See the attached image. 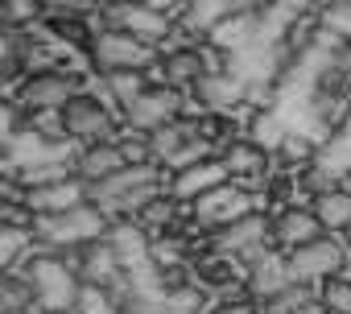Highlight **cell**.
<instances>
[{"mask_svg": "<svg viewBox=\"0 0 351 314\" xmlns=\"http://www.w3.org/2000/svg\"><path fill=\"white\" fill-rule=\"evenodd\" d=\"M34 236L42 240V248H79V244H91L95 236H108V219L95 203H83L62 215H38Z\"/></svg>", "mask_w": 351, "mask_h": 314, "instance_id": "1", "label": "cell"}, {"mask_svg": "<svg viewBox=\"0 0 351 314\" xmlns=\"http://www.w3.org/2000/svg\"><path fill=\"white\" fill-rule=\"evenodd\" d=\"M29 281L38 289V302L50 310V314H62V310H75L79 306V293H83V277L79 269H71L62 256L54 252H38L29 261Z\"/></svg>", "mask_w": 351, "mask_h": 314, "instance_id": "2", "label": "cell"}, {"mask_svg": "<svg viewBox=\"0 0 351 314\" xmlns=\"http://www.w3.org/2000/svg\"><path fill=\"white\" fill-rule=\"evenodd\" d=\"M149 199H157V170L153 166H128L112 174L108 182L91 186V203L99 211H141Z\"/></svg>", "mask_w": 351, "mask_h": 314, "instance_id": "3", "label": "cell"}, {"mask_svg": "<svg viewBox=\"0 0 351 314\" xmlns=\"http://www.w3.org/2000/svg\"><path fill=\"white\" fill-rule=\"evenodd\" d=\"M91 62H95V71H104V75L145 71V67L153 62V50H149L141 38L124 34V29H108V34H99V38L91 42Z\"/></svg>", "mask_w": 351, "mask_h": 314, "instance_id": "4", "label": "cell"}, {"mask_svg": "<svg viewBox=\"0 0 351 314\" xmlns=\"http://www.w3.org/2000/svg\"><path fill=\"white\" fill-rule=\"evenodd\" d=\"M343 269V252L339 244H330L326 236L314 240V244H302L285 256V277L289 281H326Z\"/></svg>", "mask_w": 351, "mask_h": 314, "instance_id": "5", "label": "cell"}, {"mask_svg": "<svg viewBox=\"0 0 351 314\" xmlns=\"http://www.w3.org/2000/svg\"><path fill=\"white\" fill-rule=\"evenodd\" d=\"M21 199L29 203L34 215H62V211H75V207L91 203V186L79 174H71L62 182H50V186H29Z\"/></svg>", "mask_w": 351, "mask_h": 314, "instance_id": "6", "label": "cell"}, {"mask_svg": "<svg viewBox=\"0 0 351 314\" xmlns=\"http://www.w3.org/2000/svg\"><path fill=\"white\" fill-rule=\"evenodd\" d=\"M178 108H182V95H178V87H149L124 116H128V124L136 128V132H157L161 124H173V116H178Z\"/></svg>", "mask_w": 351, "mask_h": 314, "instance_id": "7", "label": "cell"}, {"mask_svg": "<svg viewBox=\"0 0 351 314\" xmlns=\"http://www.w3.org/2000/svg\"><path fill=\"white\" fill-rule=\"evenodd\" d=\"M58 116H62L66 136L91 141V145L108 141V132H112V116H108V108H104L99 99H91V95H75V99H71Z\"/></svg>", "mask_w": 351, "mask_h": 314, "instance_id": "8", "label": "cell"}, {"mask_svg": "<svg viewBox=\"0 0 351 314\" xmlns=\"http://www.w3.org/2000/svg\"><path fill=\"white\" fill-rule=\"evenodd\" d=\"M195 215L207 224V228H228L244 215H252V195H244L240 186H215L207 191L203 199H195Z\"/></svg>", "mask_w": 351, "mask_h": 314, "instance_id": "9", "label": "cell"}, {"mask_svg": "<svg viewBox=\"0 0 351 314\" xmlns=\"http://www.w3.org/2000/svg\"><path fill=\"white\" fill-rule=\"evenodd\" d=\"M71 99H75V79H66L58 71H38L21 87V104L29 112H62Z\"/></svg>", "mask_w": 351, "mask_h": 314, "instance_id": "10", "label": "cell"}, {"mask_svg": "<svg viewBox=\"0 0 351 314\" xmlns=\"http://www.w3.org/2000/svg\"><path fill=\"white\" fill-rule=\"evenodd\" d=\"M228 182V166L223 162H199V166H186V170H178L173 174V186H169V199H178V203H195V199H203L207 191H215V186H223Z\"/></svg>", "mask_w": 351, "mask_h": 314, "instance_id": "11", "label": "cell"}, {"mask_svg": "<svg viewBox=\"0 0 351 314\" xmlns=\"http://www.w3.org/2000/svg\"><path fill=\"white\" fill-rule=\"evenodd\" d=\"M79 277L87 285H120V256L108 240H91V244H79Z\"/></svg>", "mask_w": 351, "mask_h": 314, "instance_id": "12", "label": "cell"}, {"mask_svg": "<svg viewBox=\"0 0 351 314\" xmlns=\"http://www.w3.org/2000/svg\"><path fill=\"white\" fill-rule=\"evenodd\" d=\"M120 170H128V157H124V149L112 145V141L87 145V149L79 153V162H75V174H79L83 182H108V178L120 174Z\"/></svg>", "mask_w": 351, "mask_h": 314, "instance_id": "13", "label": "cell"}, {"mask_svg": "<svg viewBox=\"0 0 351 314\" xmlns=\"http://www.w3.org/2000/svg\"><path fill=\"white\" fill-rule=\"evenodd\" d=\"M108 17H112L124 34H132V38H141V42H157V38L169 34L165 13L153 9V5H116V9H108Z\"/></svg>", "mask_w": 351, "mask_h": 314, "instance_id": "14", "label": "cell"}, {"mask_svg": "<svg viewBox=\"0 0 351 314\" xmlns=\"http://www.w3.org/2000/svg\"><path fill=\"white\" fill-rule=\"evenodd\" d=\"M273 240L281 244V248H302V244H314V240H322V224L314 219V211H298V207H289V211H281L277 219H273Z\"/></svg>", "mask_w": 351, "mask_h": 314, "instance_id": "15", "label": "cell"}, {"mask_svg": "<svg viewBox=\"0 0 351 314\" xmlns=\"http://www.w3.org/2000/svg\"><path fill=\"white\" fill-rule=\"evenodd\" d=\"M265 236V219L261 215H244L228 228H219L215 236V248L219 252H256V240Z\"/></svg>", "mask_w": 351, "mask_h": 314, "instance_id": "16", "label": "cell"}, {"mask_svg": "<svg viewBox=\"0 0 351 314\" xmlns=\"http://www.w3.org/2000/svg\"><path fill=\"white\" fill-rule=\"evenodd\" d=\"M314 219L322 224V232L330 228V232H347L351 228V195L347 191H318V199H314Z\"/></svg>", "mask_w": 351, "mask_h": 314, "instance_id": "17", "label": "cell"}, {"mask_svg": "<svg viewBox=\"0 0 351 314\" xmlns=\"http://www.w3.org/2000/svg\"><path fill=\"white\" fill-rule=\"evenodd\" d=\"M161 75H165V83H169V87L199 83V79H207V62H203V54H199V50H173V54L161 62Z\"/></svg>", "mask_w": 351, "mask_h": 314, "instance_id": "18", "label": "cell"}, {"mask_svg": "<svg viewBox=\"0 0 351 314\" xmlns=\"http://www.w3.org/2000/svg\"><path fill=\"white\" fill-rule=\"evenodd\" d=\"M104 240L116 248L120 265H132V261L145 256V232H141V224H112Z\"/></svg>", "mask_w": 351, "mask_h": 314, "instance_id": "19", "label": "cell"}, {"mask_svg": "<svg viewBox=\"0 0 351 314\" xmlns=\"http://www.w3.org/2000/svg\"><path fill=\"white\" fill-rule=\"evenodd\" d=\"M265 162H269V153H265L261 145H252V141L232 145V149H228V157H223V166H228V174H232V178L261 174V170H265Z\"/></svg>", "mask_w": 351, "mask_h": 314, "instance_id": "20", "label": "cell"}, {"mask_svg": "<svg viewBox=\"0 0 351 314\" xmlns=\"http://www.w3.org/2000/svg\"><path fill=\"white\" fill-rule=\"evenodd\" d=\"M38 302V289H34V281H25V277H5L0 281V306H5V314H25L29 306Z\"/></svg>", "mask_w": 351, "mask_h": 314, "instance_id": "21", "label": "cell"}, {"mask_svg": "<svg viewBox=\"0 0 351 314\" xmlns=\"http://www.w3.org/2000/svg\"><path fill=\"white\" fill-rule=\"evenodd\" d=\"M108 87H112L116 104L128 112V108L149 91V79H145V71H120V75H108Z\"/></svg>", "mask_w": 351, "mask_h": 314, "instance_id": "22", "label": "cell"}, {"mask_svg": "<svg viewBox=\"0 0 351 314\" xmlns=\"http://www.w3.org/2000/svg\"><path fill=\"white\" fill-rule=\"evenodd\" d=\"M145 141H149V153H157L161 162H169V157L191 141V132H186L182 124H161V128H157V132H149Z\"/></svg>", "mask_w": 351, "mask_h": 314, "instance_id": "23", "label": "cell"}, {"mask_svg": "<svg viewBox=\"0 0 351 314\" xmlns=\"http://www.w3.org/2000/svg\"><path fill=\"white\" fill-rule=\"evenodd\" d=\"M199 99L223 108V104H236V99H240V87H236V79H228V75H207V79H199Z\"/></svg>", "mask_w": 351, "mask_h": 314, "instance_id": "24", "label": "cell"}, {"mask_svg": "<svg viewBox=\"0 0 351 314\" xmlns=\"http://www.w3.org/2000/svg\"><path fill=\"white\" fill-rule=\"evenodd\" d=\"M302 306H310V289L306 285H285V289H277L273 298H265V314H298Z\"/></svg>", "mask_w": 351, "mask_h": 314, "instance_id": "25", "label": "cell"}, {"mask_svg": "<svg viewBox=\"0 0 351 314\" xmlns=\"http://www.w3.org/2000/svg\"><path fill=\"white\" fill-rule=\"evenodd\" d=\"M318 298H322L326 310H335V314H351V281H347V277H326L322 289H318Z\"/></svg>", "mask_w": 351, "mask_h": 314, "instance_id": "26", "label": "cell"}, {"mask_svg": "<svg viewBox=\"0 0 351 314\" xmlns=\"http://www.w3.org/2000/svg\"><path fill=\"white\" fill-rule=\"evenodd\" d=\"M173 203H178V199H149L141 211H136V224L141 228H169V219H173Z\"/></svg>", "mask_w": 351, "mask_h": 314, "instance_id": "27", "label": "cell"}, {"mask_svg": "<svg viewBox=\"0 0 351 314\" xmlns=\"http://www.w3.org/2000/svg\"><path fill=\"white\" fill-rule=\"evenodd\" d=\"M322 25H326L330 34H339V38L351 42V5H326V9H322Z\"/></svg>", "mask_w": 351, "mask_h": 314, "instance_id": "28", "label": "cell"}, {"mask_svg": "<svg viewBox=\"0 0 351 314\" xmlns=\"http://www.w3.org/2000/svg\"><path fill=\"white\" fill-rule=\"evenodd\" d=\"M38 13H42V9L29 5V0H13V5L0 9V21H5V25H21V21H29V17H38Z\"/></svg>", "mask_w": 351, "mask_h": 314, "instance_id": "29", "label": "cell"}, {"mask_svg": "<svg viewBox=\"0 0 351 314\" xmlns=\"http://www.w3.org/2000/svg\"><path fill=\"white\" fill-rule=\"evenodd\" d=\"M310 153H314V145L306 136H285L281 141V157H285V162H310Z\"/></svg>", "mask_w": 351, "mask_h": 314, "instance_id": "30", "label": "cell"}, {"mask_svg": "<svg viewBox=\"0 0 351 314\" xmlns=\"http://www.w3.org/2000/svg\"><path fill=\"white\" fill-rule=\"evenodd\" d=\"M232 9H223V5H203V9H191L186 13V25L191 29H211V21L207 17H228Z\"/></svg>", "mask_w": 351, "mask_h": 314, "instance_id": "31", "label": "cell"}, {"mask_svg": "<svg viewBox=\"0 0 351 314\" xmlns=\"http://www.w3.org/2000/svg\"><path fill=\"white\" fill-rule=\"evenodd\" d=\"M153 256L161 261V269H173V265L182 261V244H178V240H157V244H153Z\"/></svg>", "mask_w": 351, "mask_h": 314, "instance_id": "32", "label": "cell"}, {"mask_svg": "<svg viewBox=\"0 0 351 314\" xmlns=\"http://www.w3.org/2000/svg\"><path fill=\"white\" fill-rule=\"evenodd\" d=\"M215 314H256V306L252 302H223Z\"/></svg>", "mask_w": 351, "mask_h": 314, "instance_id": "33", "label": "cell"}, {"mask_svg": "<svg viewBox=\"0 0 351 314\" xmlns=\"http://www.w3.org/2000/svg\"><path fill=\"white\" fill-rule=\"evenodd\" d=\"M298 314H322V306H314V302H310V306H302Z\"/></svg>", "mask_w": 351, "mask_h": 314, "instance_id": "34", "label": "cell"}, {"mask_svg": "<svg viewBox=\"0 0 351 314\" xmlns=\"http://www.w3.org/2000/svg\"><path fill=\"white\" fill-rule=\"evenodd\" d=\"M347 240H351V228H347Z\"/></svg>", "mask_w": 351, "mask_h": 314, "instance_id": "35", "label": "cell"}, {"mask_svg": "<svg viewBox=\"0 0 351 314\" xmlns=\"http://www.w3.org/2000/svg\"><path fill=\"white\" fill-rule=\"evenodd\" d=\"M62 314H71V310H62Z\"/></svg>", "mask_w": 351, "mask_h": 314, "instance_id": "36", "label": "cell"}]
</instances>
